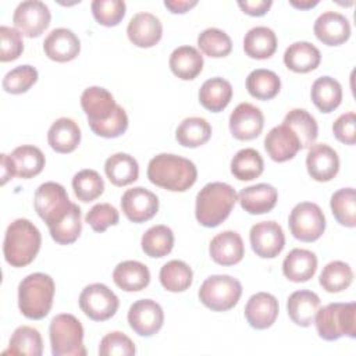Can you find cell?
Listing matches in <instances>:
<instances>
[{"instance_id":"obj_1","label":"cell","mask_w":356,"mask_h":356,"mask_svg":"<svg viewBox=\"0 0 356 356\" xmlns=\"http://www.w3.org/2000/svg\"><path fill=\"white\" fill-rule=\"evenodd\" d=\"M149 181L171 192L188 191L197 178V170L193 161L171 153H160L147 164Z\"/></svg>"},{"instance_id":"obj_2","label":"cell","mask_w":356,"mask_h":356,"mask_svg":"<svg viewBox=\"0 0 356 356\" xmlns=\"http://www.w3.org/2000/svg\"><path fill=\"white\" fill-rule=\"evenodd\" d=\"M238 195L225 182H210L196 195L195 216L200 225L214 228L227 220L232 211Z\"/></svg>"},{"instance_id":"obj_3","label":"cell","mask_w":356,"mask_h":356,"mask_svg":"<svg viewBox=\"0 0 356 356\" xmlns=\"http://www.w3.org/2000/svg\"><path fill=\"white\" fill-rule=\"evenodd\" d=\"M40 245L42 235L36 225L26 218H17L7 227L4 235V259L13 267H25L33 261Z\"/></svg>"},{"instance_id":"obj_4","label":"cell","mask_w":356,"mask_h":356,"mask_svg":"<svg viewBox=\"0 0 356 356\" xmlns=\"http://www.w3.org/2000/svg\"><path fill=\"white\" fill-rule=\"evenodd\" d=\"M54 281L44 273H33L18 285V307L31 320L46 317L53 306Z\"/></svg>"},{"instance_id":"obj_5","label":"cell","mask_w":356,"mask_h":356,"mask_svg":"<svg viewBox=\"0 0 356 356\" xmlns=\"http://www.w3.org/2000/svg\"><path fill=\"white\" fill-rule=\"evenodd\" d=\"M316 330L324 341H337L341 337H356V303H328L317 310Z\"/></svg>"},{"instance_id":"obj_6","label":"cell","mask_w":356,"mask_h":356,"mask_svg":"<svg viewBox=\"0 0 356 356\" xmlns=\"http://www.w3.org/2000/svg\"><path fill=\"white\" fill-rule=\"evenodd\" d=\"M49 337L53 356H85L83 327L81 321L68 313L57 314L49 325Z\"/></svg>"},{"instance_id":"obj_7","label":"cell","mask_w":356,"mask_h":356,"mask_svg":"<svg viewBox=\"0 0 356 356\" xmlns=\"http://www.w3.org/2000/svg\"><path fill=\"white\" fill-rule=\"evenodd\" d=\"M242 295L241 282L227 274L207 277L197 292L199 300L213 312H227L232 309Z\"/></svg>"},{"instance_id":"obj_8","label":"cell","mask_w":356,"mask_h":356,"mask_svg":"<svg viewBox=\"0 0 356 356\" xmlns=\"http://www.w3.org/2000/svg\"><path fill=\"white\" fill-rule=\"evenodd\" d=\"M293 238L302 242H314L325 231V217L318 204L312 202L298 203L288 218Z\"/></svg>"},{"instance_id":"obj_9","label":"cell","mask_w":356,"mask_h":356,"mask_svg":"<svg viewBox=\"0 0 356 356\" xmlns=\"http://www.w3.org/2000/svg\"><path fill=\"white\" fill-rule=\"evenodd\" d=\"M71 204L72 202L70 200L65 188L57 182H44L39 185L35 192V210L47 225L63 218L70 210Z\"/></svg>"},{"instance_id":"obj_10","label":"cell","mask_w":356,"mask_h":356,"mask_svg":"<svg viewBox=\"0 0 356 356\" xmlns=\"http://www.w3.org/2000/svg\"><path fill=\"white\" fill-rule=\"evenodd\" d=\"M79 307L93 321H106L118 310V296L104 284H90L79 295Z\"/></svg>"},{"instance_id":"obj_11","label":"cell","mask_w":356,"mask_h":356,"mask_svg":"<svg viewBox=\"0 0 356 356\" xmlns=\"http://www.w3.org/2000/svg\"><path fill=\"white\" fill-rule=\"evenodd\" d=\"M81 107L86 114L90 129H95L111 120L120 106L107 89L89 86L81 95Z\"/></svg>"},{"instance_id":"obj_12","label":"cell","mask_w":356,"mask_h":356,"mask_svg":"<svg viewBox=\"0 0 356 356\" xmlns=\"http://www.w3.org/2000/svg\"><path fill=\"white\" fill-rule=\"evenodd\" d=\"M51 14L43 1L26 0L17 6L13 22L15 28L26 38L40 36L50 25Z\"/></svg>"},{"instance_id":"obj_13","label":"cell","mask_w":356,"mask_h":356,"mask_svg":"<svg viewBox=\"0 0 356 356\" xmlns=\"http://www.w3.org/2000/svg\"><path fill=\"white\" fill-rule=\"evenodd\" d=\"M164 323L163 307L152 299H139L128 310V324L140 337L157 334Z\"/></svg>"},{"instance_id":"obj_14","label":"cell","mask_w":356,"mask_h":356,"mask_svg":"<svg viewBox=\"0 0 356 356\" xmlns=\"http://www.w3.org/2000/svg\"><path fill=\"white\" fill-rule=\"evenodd\" d=\"M253 252L263 259L277 257L285 246L282 227L275 221H261L254 224L249 232Z\"/></svg>"},{"instance_id":"obj_15","label":"cell","mask_w":356,"mask_h":356,"mask_svg":"<svg viewBox=\"0 0 356 356\" xmlns=\"http://www.w3.org/2000/svg\"><path fill=\"white\" fill-rule=\"evenodd\" d=\"M121 209L132 222H145L159 211V197L149 189L135 186L127 189L121 197Z\"/></svg>"},{"instance_id":"obj_16","label":"cell","mask_w":356,"mask_h":356,"mask_svg":"<svg viewBox=\"0 0 356 356\" xmlns=\"http://www.w3.org/2000/svg\"><path fill=\"white\" fill-rule=\"evenodd\" d=\"M264 127V115L250 103H239L229 115V131L239 140L257 138Z\"/></svg>"},{"instance_id":"obj_17","label":"cell","mask_w":356,"mask_h":356,"mask_svg":"<svg viewBox=\"0 0 356 356\" xmlns=\"http://www.w3.org/2000/svg\"><path fill=\"white\" fill-rule=\"evenodd\" d=\"M264 149L271 160L284 163L293 159L296 153L302 150V145L295 131L281 124L268 131L264 138Z\"/></svg>"},{"instance_id":"obj_18","label":"cell","mask_w":356,"mask_h":356,"mask_svg":"<svg viewBox=\"0 0 356 356\" xmlns=\"http://www.w3.org/2000/svg\"><path fill=\"white\" fill-rule=\"evenodd\" d=\"M306 168L314 181L328 182L339 171V157L331 146L325 143H314L309 147Z\"/></svg>"},{"instance_id":"obj_19","label":"cell","mask_w":356,"mask_h":356,"mask_svg":"<svg viewBox=\"0 0 356 356\" xmlns=\"http://www.w3.org/2000/svg\"><path fill=\"white\" fill-rule=\"evenodd\" d=\"M278 300L268 292H257L252 295L245 306V317L254 330L270 328L278 317Z\"/></svg>"},{"instance_id":"obj_20","label":"cell","mask_w":356,"mask_h":356,"mask_svg":"<svg viewBox=\"0 0 356 356\" xmlns=\"http://www.w3.org/2000/svg\"><path fill=\"white\" fill-rule=\"evenodd\" d=\"M316 38L327 46H339L350 36L349 19L337 11L320 14L313 26Z\"/></svg>"},{"instance_id":"obj_21","label":"cell","mask_w":356,"mask_h":356,"mask_svg":"<svg viewBox=\"0 0 356 356\" xmlns=\"http://www.w3.org/2000/svg\"><path fill=\"white\" fill-rule=\"evenodd\" d=\"M127 35L138 47H153L163 36V25L152 13H136L128 22Z\"/></svg>"},{"instance_id":"obj_22","label":"cell","mask_w":356,"mask_h":356,"mask_svg":"<svg viewBox=\"0 0 356 356\" xmlns=\"http://www.w3.org/2000/svg\"><path fill=\"white\" fill-rule=\"evenodd\" d=\"M44 54L57 63H67L74 60L81 51V42L78 36L67 28L53 29L43 42Z\"/></svg>"},{"instance_id":"obj_23","label":"cell","mask_w":356,"mask_h":356,"mask_svg":"<svg viewBox=\"0 0 356 356\" xmlns=\"http://www.w3.org/2000/svg\"><path fill=\"white\" fill-rule=\"evenodd\" d=\"M209 253L213 261L220 266H234L245 256V245L241 235L235 231H222L217 234L209 245Z\"/></svg>"},{"instance_id":"obj_24","label":"cell","mask_w":356,"mask_h":356,"mask_svg":"<svg viewBox=\"0 0 356 356\" xmlns=\"http://www.w3.org/2000/svg\"><path fill=\"white\" fill-rule=\"evenodd\" d=\"M238 200L246 213L264 214L275 207L278 192L270 184H256L241 189L238 193Z\"/></svg>"},{"instance_id":"obj_25","label":"cell","mask_w":356,"mask_h":356,"mask_svg":"<svg viewBox=\"0 0 356 356\" xmlns=\"http://www.w3.org/2000/svg\"><path fill=\"white\" fill-rule=\"evenodd\" d=\"M320 309V298L317 293L300 289L289 295L286 310L289 318L299 327H309L314 323L317 310Z\"/></svg>"},{"instance_id":"obj_26","label":"cell","mask_w":356,"mask_h":356,"mask_svg":"<svg viewBox=\"0 0 356 356\" xmlns=\"http://www.w3.org/2000/svg\"><path fill=\"white\" fill-rule=\"evenodd\" d=\"M317 256L307 250L295 248L282 261V273L292 282H306L316 274Z\"/></svg>"},{"instance_id":"obj_27","label":"cell","mask_w":356,"mask_h":356,"mask_svg":"<svg viewBox=\"0 0 356 356\" xmlns=\"http://www.w3.org/2000/svg\"><path fill=\"white\" fill-rule=\"evenodd\" d=\"M114 284L125 292L145 289L150 282V271L146 264L136 260H125L115 266L113 271Z\"/></svg>"},{"instance_id":"obj_28","label":"cell","mask_w":356,"mask_h":356,"mask_svg":"<svg viewBox=\"0 0 356 356\" xmlns=\"http://www.w3.org/2000/svg\"><path fill=\"white\" fill-rule=\"evenodd\" d=\"M47 142L57 153H71L81 142V128L71 118H57L49 128Z\"/></svg>"},{"instance_id":"obj_29","label":"cell","mask_w":356,"mask_h":356,"mask_svg":"<svg viewBox=\"0 0 356 356\" xmlns=\"http://www.w3.org/2000/svg\"><path fill=\"white\" fill-rule=\"evenodd\" d=\"M321 61L320 50L310 42H295L284 53V64L288 70L306 74L318 67Z\"/></svg>"},{"instance_id":"obj_30","label":"cell","mask_w":356,"mask_h":356,"mask_svg":"<svg viewBox=\"0 0 356 356\" xmlns=\"http://www.w3.org/2000/svg\"><path fill=\"white\" fill-rule=\"evenodd\" d=\"M168 64L175 76L192 81L203 70V56L193 46H179L172 50Z\"/></svg>"},{"instance_id":"obj_31","label":"cell","mask_w":356,"mask_h":356,"mask_svg":"<svg viewBox=\"0 0 356 356\" xmlns=\"http://www.w3.org/2000/svg\"><path fill=\"white\" fill-rule=\"evenodd\" d=\"M10 156L14 177L32 178L42 172L46 159L42 150L33 145H22L13 150Z\"/></svg>"},{"instance_id":"obj_32","label":"cell","mask_w":356,"mask_h":356,"mask_svg":"<svg viewBox=\"0 0 356 356\" xmlns=\"http://www.w3.org/2000/svg\"><path fill=\"white\" fill-rule=\"evenodd\" d=\"M232 99L231 83L221 78L214 76L203 82L199 89V102L209 111L218 113L222 111Z\"/></svg>"},{"instance_id":"obj_33","label":"cell","mask_w":356,"mask_h":356,"mask_svg":"<svg viewBox=\"0 0 356 356\" xmlns=\"http://www.w3.org/2000/svg\"><path fill=\"white\" fill-rule=\"evenodd\" d=\"M104 172L115 186H127L139 177V164L128 153H115L104 163Z\"/></svg>"},{"instance_id":"obj_34","label":"cell","mask_w":356,"mask_h":356,"mask_svg":"<svg viewBox=\"0 0 356 356\" xmlns=\"http://www.w3.org/2000/svg\"><path fill=\"white\" fill-rule=\"evenodd\" d=\"M245 54L250 58L264 60L271 57L277 50V36L271 28L254 26L243 38Z\"/></svg>"},{"instance_id":"obj_35","label":"cell","mask_w":356,"mask_h":356,"mask_svg":"<svg viewBox=\"0 0 356 356\" xmlns=\"http://www.w3.org/2000/svg\"><path fill=\"white\" fill-rule=\"evenodd\" d=\"M310 96L321 113H331L342 102V86L337 79L324 75L313 82Z\"/></svg>"},{"instance_id":"obj_36","label":"cell","mask_w":356,"mask_h":356,"mask_svg":"<svg viewBox=\"0 0 356 356\" xmlns=\"http://www.w3.org/2000/svg\"><path fill=\"white\" fill-rule=\"evenodd\" d=\"M246 89L254 99L270 100L278 95L281 89V79L271 70L257 68L248 75Z\"/></svg>"},{"instance_id":"obj_37","label":"cell","mask_w":356,"mask_h":356,"mask_svg":"<svg viewBox=\"0 0 356 356\" xmlns=\"http://www.w3.org/2000/svg\"><path fill=\"white\" fill-rule=\"evenodd\" d=\"M211 136V125L202 117L182 120L175 131V139L184 147H199Z\"/></svg>"},{"instance_id":"obj_38","label":"cell","mask_w":356,"mask_h":356,"mask_svg":"<svg viewBox=\"0 0 356 356\" xmlns=\"http://www.w3.org/2000/svg\"><path fill=\"white\" fill-rule=\"evenodd\" d=\"M4 353L40 356L43 353V341L40 332L29 325L15 328L11 334L8 349H6Z\"/></svg>"},{"instance_id":"obj_39","label":"cell","mask_w":356,"mask_h":356,"mask_svg":"<svg viewBox=\"0 0 356 356\" xmlns=\"http://www.w3.org/2000/svg\"><path fill=\"white\" fill-rule=\"evenodd\" d=\"M282 124L295 131L300 140L302 149H309L312 145H314L318 135V127L314 117L305 108H293L288 111Z\"/></svg>"},{"instance_id":"obj_40","label":"cell","mask_w":356,"mask_h":356,"mask_svg":"<svg viewBox=\"0 0 356 356\" xmlns=\"http://www.w3.org/2000/svg\"><path fill=\"white\" fill-rule=\"evenodd\" d=\"M81 214L82 213L78 204L72 203L70 210L63 218L47 225L53 241H56L58 245H70L75 242L82 231Z\"/></svg>"},{"instance_id":"obj_41","label":"cell","mask_w":356,"mask_h":356,"mask_svg":"<svg viewBox=\"0 0 356 356\" xmlns=\"http://www.w3.org/2000/svg\"><path fill=\"white\" fill-rule=\"evenodd\" d=\"M140 246L149 257H164L172 250L174 232L167 225H153L142 235Z\"/></svg>"},{"instance_id":"obj_42","label":"cell","mask_w":356,"mask_h":356,"mask_svg":"<svg viewBox=\"0 0 356 356\" xmlns=\"http://www.w3.org/2000/svg\"><path fill=\"white\" fill-rule=\"evenodd\" d=\"M264 161L261 154L252 149H241L231 160V172L239 181H252L261 175Z\"/></svg>"},{"instance_id":"obj_43","label":"cell","mask_w":356,"mask_h":356,"mask_svg":"<svg viewBox=\"0 0 356 356\" xmlns=\"http://www.w3.org/2000/svg\"><path fill=\"white\" fill-rule=\"evenodd\" d=\"M159 278L165 291L184 292L192 285L193 273L185 261L170 260L160 268Z\"/></svg>"},{"instance_id":"obj_44","label":"cell","mask_w":356,"mask_h":356,"mask_svg":"<svg viewBox=\"0 0 356 356\" xmlns=\"http://www.w3.org/2000/svg\"><path fill=\"white\" fill-rule=\"evenodd\" d=\"M353 281V271L350 266L341 260L330 261L324 266L318 282L324 291L337 293L345 291Z\"/></svg>"},{"instance_id":"obj_45","label":"cell","mask_w":356,"mask_h":356,"mask_svg":"<svg viewBox=\"0 0 356 356\" xmlns=\"http://www.w3.org/2000/svg\"><path fill=\"white\" fill-rule=\"evenodd\" d=\"M330 206L341 225L348 228L356 227V192L353 188H342L334 192Z\"/></svg>"},{"instance_id":"obj_46","label":"cell","mask_w":356,"mask_h":356,"mask_svg":"<svg viewBox=\"0 0 356 356\" xmlns=\"http://www.w3.org/2000/svg\"><path fill=\"white\" fill-rule=\"evenodd\" d=\"M72 189L78 200L89 203L97 199L104 192V182L97 171L92 168H85L74 175Z\"/></svg>"},{"instance_id":"obj_47","label":"cell","mask_w":356,"mask_h":356,"mask_svg":"<svg viewBox=\"0 0 356 356\" xmlns=\"http://www.w3.org/2000/svg\"><path fill=\"white\" fill-rule=\"evenodd\" d=\"M199 49L209 57H225L232 50V40L218 28H207L197 36Z\"/></svg>"},{"instance_id":"obj_48","label":"cell","mask_w":356,"mask_h":356,"mask_svg":"<svg viewBox=\"0 0 356 356\" xmlns=\"http://www.w3.org/2000/svg\"><path fill=\"white\" fill-rule=\"evenodd\" d=\"M38 81V71L35 67L24 64L8 71L3 78V89L11 95H21L31 89Z\"/></svg>"},{"instance_id":"obj_49","label":"cell","mask_w":356,"mask_h":356,"mask_svg":"<svg viewBox=\"0 0 356 356\" xmlns=\"http://www.w3.org/2000/svg\"><path fill=\"white\" fill-rule=\"evenodd\" d=\"M95 19L103 26H115L125 15V1L122 0H93L90 4Z\"/></svg>"},{"instance_id":"obj_50","label":"cell","mask_w":356,"mask_h":356,"mask_svg":"<svg viewBox=\"0 0 356 356\" xmlns=\"http://www.w3.org/2000/svg\"><path fill=\"white\" fill-rule=\"evenodd\" d=\"M136 348L134 341L121 331H111L106 334L99 345V355L102 356H132Z\"/></svg>"},{"instance_id":"obj_51","label":"cell","mask_w":356,"mask_h":356,"mask_svg":"<svg viewBox=\"0 0 356 356\" xmlns=\"http://www.w3.org/2000/svg\"><path fill=\"white\" fill-rule=\"evenodd\" d=\"M24 51L22 33L17 28L0 26V61L7 63L17 60Z\"/></svg>"},{"instance_id":"obj_52","label":"cell","mask_w":356,"mask_h":356,"mask_svg":"<svg viewBox=\"0 0 356 356\" xmlns=\"http://www.w3.org/2000/svg\"><path fill=\"white\" fill-rule=\"evenodd\" d=\"M85 221L92 227L93 231L104 232L108 227L118 224L120 214L110 203H97L86 213Z\"/></svg>"},{"instance_id":"obj_53","label":"cell","mask_w":356,"mask_h":356,"mask_svg":"<svg viewBox=\"0 0 356 356\" xmlns=\"http://www.w3.org/2000/svg\"><path fill=\"white\" fill-rule=\"evenodd\" d=\"M355 124H356V114L353 111L345 113L339 115L334 124H332V132L334 136L345 145H355L356 142V131H355Z\"/></svg>"},{"instance_id":"obj_54","label":"cell","mask_w":356,"mask_h":356,"mask_svg":"<svg viewBox=\"0 0 356 356\" xmlns=\"http://www.w3.org/2000/svg\"><path fill=\"white\" fill-rule=\"evenodd\" d=\"M238 6L248 15L261 17L270 10V7L273 6V1L271 0H239Z\"/></svg>"},{"instance_id":"obj_55","label":"cell","mask_w":356,"mask_h":356,"mask_svg":"<svg viewBox=\"0 0 356 356\" xmlns=\"http://www.w3.org/2000/svg\"><path fill=\"white\" fill-rule=\"evenodd\" d=\"M196 4L197 0H164V6L174 14H184Z\"/></svg>"},{"instance_id":"obj_56","label":"cell","mask_w":356,"mask_h":356,"mask_svg":"<svg viewBox=\"0 0 356 356\" xmlns=\"http://www.w3.org/2000/svg\"><path fill=\"white\" fill-rule=\"evenodd\" d=\"M0 170H1V185H4L10 178L14 177L10 156L6 153H1L0 156Z\"/></svg>"},{"instance_id":"obj_57","label":"cell","mask_w":356,"mask_h":356,"mask_svg":"<svg viewBox=\"0 0 356 356\" xmlns=\"http://www.w3.org/2000/svg\"><path fill=\"white\" fill-rule=\"evenodd\" d=\"M289 4L296 7V8H300V10H309V8H313L314 6L318 4L317 0H289Z\"/></svg>"}]
</instances>
